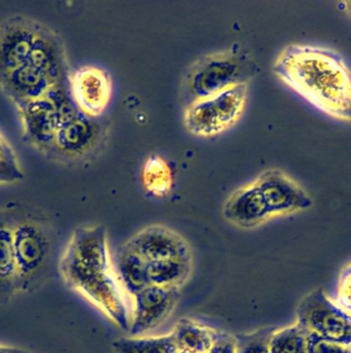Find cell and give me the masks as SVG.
I'll list each match as a JSON object with an SVG mask.
<instances>
[{"label":"cell","instance_id":"cell-7","mask_svg":"<svg viewBox=\"0 0 351 353\" xmlns=\"http://www.w3.org/2000/svg\"><path fill=\"white\" fill-rule=\"evenodd\" d=\"M295 317L308 336L351 347V314L321 288L311 291L299 301Z\"/></svg>","mask_w":351,"mask_h":353},{"label":"cell","instance_id":"cell-24","mask_svg":"<svg viewBox=\"0 0 351 353\" xmlns=\"http://www.w3.org/2000/svg\"><path fill=\"white\" fill-rule=\"evenodd\" d=\"M276 327H262L233 334L235 353H270V340Z\"/></svg>","mask_w":351,"mask_h":353},{"label":"cell","instance_id":"cell-19","mask_svg":"<svg viewBox=\"0 0 351 353\" xmlns=\"http://www.w3.org/2000/svg\"><path fill=\"white\" fill-rule=\"evenodd\" d=\"M149 285L181 289L192 274V260L169 259L147 262Z\"/></svg>","mask_w":351,"mask_h":353},{"label":"cell","instance_id":"cell-15","mask_svg":"<svg viewBox=\"0 0 351 353\" xmlns=\"http://www.w3.org/2000/svg\"><path fill=\"white\" fill-rule=\"evenodd\" d=\"M227 222L241 229H254L270 220L264 198L254 181L235 190L223 205Z\"/></svg>","mask_w":351,"mask_h":353},{"label":"cell","instance_id":"cell-28","mask_svg":"<svg viewBox=\"0 0 351 353\" xmlns=\"http://www.w3.org/2000/svg\"><path fill=\"white\" fill-rule=\"evenodd\" d=\"M24 179V172L19 163L6 162L0 160V185L1 183H14Z\"/></svg>","mask_w":351,"mask_h":353},{"label":"cell","instance_id":"cell-22","mask_svg":"<svg viewBox=\"0 0 351 353\" xmlns=\"http://www.w3.org/2000/svg\"><path fill=\"white\" fill-rule=\"evenodd\" d=\"M270 353H308V334L297 322L276 328L270 336Z\"/></svg>","mask_w":351,"mask_h":353},{"label":"cell","instance_id":"cell-1","mask_svg":"<svg viewBox=\"0 0 351 353\" xmlns=\"http://www.w3.org/2000/svg\"><path fill=\"white\" fill-rule=\"evenodd\" d=\"M58 270L67 288L84 297L117 327L129 330L130 318L111 263L105 226L76 227Z\"/></svg>","mask_w":351,"mask_h":353},{"label":"cell","instance_id":"cell-20","mask_svg":"<svg viewBox=\"0 0 351 353\" xmlns=\"http://www.w3.org/2000/svg\"><path fill=\"white\" fill-rule=\"evenodd\" d=\"M215 330V328L204 325L195 320L182 318L171 334L176 349H183L194 353H208L212 347Z\"/></svg>","mask_w":351,"mask_h":353},{"label":"cell","instance_id":"cell-14","mask_svg":"<svg viewBox=\"0 0 351 353\" xmlns=\"http://www.w3.org/2000/svg\"><path fill=\"white\" fill-rule=\"evenodd\" d=\"M27 63L41 71L53 85L70 80V68L63 42L57 32L39 23Z\"/></svg>","mask_w":351,"mask_h":353},{"label":"cell","instance_id":"cell-9","mask_svg":"<svg viewBox=\"0 0 351 353\" xmlns=\"http://www.w3.org/2000/svg\"><path fill=\"white\" fill-rule=\"evenodd\" d=\"M130 318V336L147 334L160 326L173 314L180 299V289L149 285L134 295Z\"/></svg>","mask_w":351,"mask_h":353},{"label":"cell","instance_id":"cell-13","mask_svg":"<svg viewBox=\"0 0 351 353\" xmlns=\"http://www.w3.org/2000/svg\"><path fill=\"white\" fill-rule=\"evenodd\" d=\"M22 123L23 140L45 156L59 130L57 113L45 97L16 106Z\"/></svg>","mask_w":351,"mask_h":353},{"label":"cell","instance_id":"cell-8","mask_svg":"<svg viewBox=\"0 0 351 353\" xmlns=\"http://www.w3.org/2000/svg\"><path fill=\"white\" fill-rule=\"evenodd\" d=\"M253 181L264 198L270 218L305 212L313 205L310 194L280 169H266Z\"/></svg>","mask_w":351,"mask_h":353},{"label":"cell","instance_id":"cell-2","mask_svg":"<svg viewBox=\"0 0 351 353\" xmlns=\"http://www.w3.org/2000/svg\"><path fill=\"white\" fill-rule=\"evenodd\" d=\"M273 73L324 114L351 123V69L336 51L288 45L275 59Z\"/></svg>","mask_w":351,"mask_h":353},{"label":"cell","instance_id":"cell-10","mask_svg":"<svg viewBox=\"0 0 351 353\" xmlns=\"http://www.w3.org/2000/svg\"><path fill=\"white\" fill-rule=\"evenodd\" d=\"M124 245L145 261L192 260L191 248L177 231L164 225H149L132 235Z\"/></svg>","mask_w":351,"mask_h":353},{"label":"cell","instance_id":"cell-29","mask_svg":"<svg viewBox=\"0 0 351 353\" xmlns=\"http://www.w3.org/2000/svg\"><path fill=\"white\" fill-rule=\"evenodd\" d=\"M0 160L10 163H19L14 150L1 133H0Z\"/></svg>","mask_w":351,"mask_h":353},{"label":"cell","instance_id":"cell-3","mask_svg":"<svg viewBox=\"0 0 351 353\" xmlns=\"http://www.w3.org/2000/svg\"><path fill=\"white\" fill-rule=\"evenodd\" d=\"M12 228L19 293L39 290L50 276L54 232L47 219L20 206L6 208Z\"/></svg>","mask_w":351,"mask_h":353},{"label":"cell","instance_id":"cell-32","mask_svg":"<svg viewBox=\"0 0 351 353\" xmlns=\"http://www.w3.org/2000/svg\"><path fill=\"white\" fill-rule=\"evenodd\" d=\"M175 353H194L191 351L183 350V349H176Z\"/></svg>","mask_w":351,"mask_h":353},{"label":"cell","instance_id":"cell-12","mask_svg":"<svg viewBox=\"0 0 351 353\" xmlns=\"http://www.w3.org/2000/svg\"><path fill=\"white\" fill-rule=\"evenodd\" d=\"M70 84L81 112L91 117H103L111 96V78L105 70L85 65L70 75Z\"/></svg>","mask_w":351,"mask_h":353},{"label":"cell","instance_id":"cell-33","mask_svg":"<svg viewBox=\"0 0 351 353\" xmlns=\"http://www.w3.org/2000/svg\"><path fill=\"white\" fill-rule=\"evenodd\" d=\"M173 353H175V352H173Z\"/></svg>","mask_w":351,"mask_h":353},{"label":"cell","instance_id":"cell-23","mask_svg":"<svg viewBox=\"0 0 351 353\" xmlns=\"http://www.w3.org/2000/svg\"><path fill=\"white\" fill-rule=\"evenodd\" d=\"M145 187L155 196H163L171 191L173 176L169 165L160 157L152 156L147 160L142 171Z\"/></svg>","mask_w":351,"mask_h":353},{"label":"cell","instance_id":"cell-11","mask_svg":"<svg viewBox=\"0 0 351 353\" xmlns=\"http://www.w3.org/2000/svg\"><path fill=\"white\" fill-rule=\"evenodd\" d=\"M39 22L12 16L0 23V80L28 61Z\"/></svg>","mask_w":351,"mask_h":353},{"label":"cell","instance_id":"cell-26","mask_svg":"<svg viewBox=\"0 0 351 353\" xmlns=\"http://www.w3.org/2000/svg\"><path fill=\"white\" fill-rule=\"evenodd\" d=\"M308 353H351V347L308 336Z\"/></svg>","mask_w":351,"mask_h":353},{"label":"cell","instance_id":"cell-21","mask_svg":"<svg viewBox=\"0 0 351 353\" xmlns=\"http://www.w3.org/2000/svg\"><path fill=\"white\" fill-rule=\"evenodd\" d=\"M113 353H173L171 334L160 336H122L111 342Z\"/></svg>","mask_w":351,"mask_h":353},{"label":"cell","instance_id":"cell-18","mask_svg":"<svg viewBox=\"0 0 351 353\" xmlns=\"http://www.w3.org/2000/svg\"><path fill=\"white\" fill-rule=\"evenodd\" d=\"M114 268L119 284L130 296L134 297L149 286L146 272L147 261L124 243L116 254Z\"/></svg>","mask_w":351,"mask_h":353},{"label":"cell","instance_id":"cell-31","mask_svg":"<svg viewBox=\"0 0 351 353\" xmlns=\"http://www.w3.org/2000/svg\"><path fill=\"white\" fill-rule=\"evenodd\" d=\"M341 6H342L343 12H344V13L348 16L349 19L351 20V0L350 1H343Z\"/></svg>","mask_w":351,"mask_h":353},{"label":"cell","instance_id":"cell-17","mask_svg":"<svg viewBox=\"0 0 351 353\" xmlns=\"http://www.w3.org/2000/svg\"><path fill=\"white\" fill-rule=\"evenodd\" d=\"M19 293L12 228L8 210H0V305H8Z\"/></svg>","mask_w":351,"mask_h":353},{"label":"cell","instance_id":"cell-5","mask_svg":"<svg viewBox=\"0 0 351 353\" xmlns=\"http://www.w3.org/2000/svg\"><path fill=\"white\" fill-rule=\"evenodd\" d=\"M109 133V123L103 115L91 117L81 112L59 128L45 157L61 164H85L103 152Z\"/></svg>","mask_w":351,"mask_h":353},{"label":"cell","instance_id":"cell-27","mask_svg":"<svg viewBox=\"0 0 351 353\" xmlns=\"http://www.w3.org/2000/svg\"><path fill=\"white\" fill-rule=\"evenodd\" d=\"M208 353H235L233 334L223 330H215L212 347Z\"/></svg>","mask_w":351,"mask_h":353},{"label":"cell","instance_id":"cell-6","mask_svg":"<svg viewBox=\"0 0 351 353\" xmlns=\"http://www.w3.org/2000/svg\"><path fill=\"white\" fill-rule=\"evenodd\" d=\"M247 98L248 84H242L195 101L186 106L184 127L196 137L220 135L241 119Z\"/></svg>","mask_w":351,"mask_h":353},{"label":"cell","instance_id":"cell-16","mask_svg":"<svg viewBox=\"0 0 351 353\" xmlns=\"http://www.w3.org/2000/svg\"><path fill=\"white\" fill-rule=\"evenodd\" d=\"M52 85L47 76L27 63L0 80V90L14 106L43 98Z\"/></svg>","mask_w":351,"mask_h":353},{"label":"cell","instance_id":"cell-4","mask_svg":"<svg viewBox=\"0 0 351 353\" xmlns=\"http://www.w3.org/2000/svg\"><path fill=\"white\" fill-rule=\"evenodd\" d=\"M258 73L247 51L231 48L204 55L190 67L183 80L186 104L248 84Z\"/></svg>","mask_w":351,"mask_h":353},{"label":"cell","instance_id":"cell-25","mask_svg":"<svg viewBox=\"0 0 351 353\" xmlns=\"http://www.w3.org/2000/svg\"><path fill=\"white\" fill-rule=\"evenodd\" d=\"M337 293V303L351 314V264L343 270L339 279Z\"/></svg>","mask_w":351,"mask_h":353},{"label":"cell","instance_id":"cell-30","mask_svg":"<svg viewBox=\"0 0 351 353\" xmlns=\"http://www.w3.org/2000/svg\"><path fill=\"white\" fill-rule=\"evenodd\" d=\"M0 353H30L26 349L19 348V347L3 346L0 345Z\"/></svg>","mask_w":351,"mask_h":353}]
</instances>
